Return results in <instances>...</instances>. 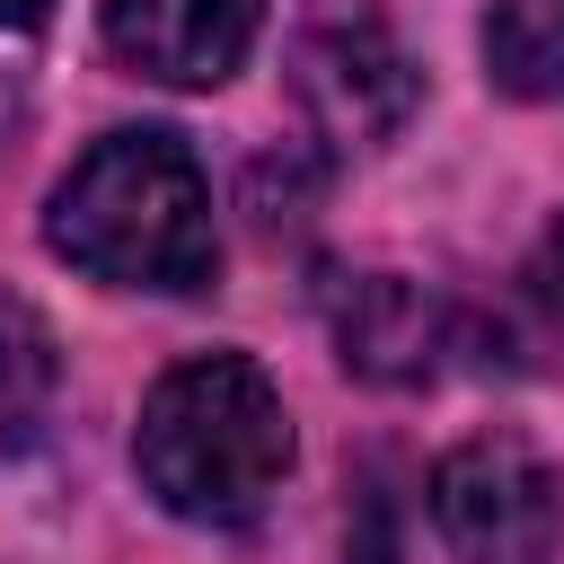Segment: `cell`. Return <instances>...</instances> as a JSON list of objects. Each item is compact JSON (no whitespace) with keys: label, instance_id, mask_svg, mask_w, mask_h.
I'll return each instance as SVG.
<instances>
[{"label":"cell","instance_id":"obj_7","mask_svg":"<svg viewBox=\"0 0 564 564\" xmlns=\"http://www.w3.org/2000/svg\"><path fill=\"white\" fill-rule=\"evenodd\" d=\"M53 388H62V352H53V326L0 291V467L26 458L53 423Z\"/></svg>","mask_w":564,"mask_h":564},{"label":"cell","instance_id":"obj_10","mask_svg":"<svg viewBox=\"0 0 564 564\" xmlns=\"http://www.w3.org/2000/svg\"><path fill=\"white\" fill-rule=\"evenodd\" d=\"M53 0H0V26H44Z\"/></svg>","mask_w":564,"mask_h":564},{"label":"cell","instance_id":"obj_2","mask_svg":"<svg viewBox=\"0 0 564 564\" xmlns=\"http://www.w3.org/2000/svg\"><path fill=\"white\" fill-rule=\"evenodd\" d=\"M132 467L159 494V511L238 529L264 511V494L291 467V414L282 388L247 352H194L176 361L132 423Z\"/></svg>","mask_w":564,"mask_h":564},{"label":"cell","instance_id":"obj_3","mask_svg":"<svg viewBox=\"0 0 564 564\" xmlns=\"http://www.w3.org/2000/svg\"><path fill=\"white\" fill-rule=\"evenodd\" d=\"M432 529L458 564H546L564 546V485L520 432H476L432 467Z\"/></svg>","mask_w":564,"mask_h":564},{"label":"cell","instance_id":"obj_4","mask_svg":"<svg viewBox=\"0 0 564 564\" xmlns=\"http://www.w3.org/2000/svg\"><path fill=\"white\" fill-rule=\"evenodd\" d=\"M291 88L335 150H370L414 115V62L370 0H326L291 44Z\"/></svg>","mask_w":564,"mask_h":564},{"label":"cell","instance_id":"obj_8","mask_svg":"<svg viewBox=\"0 0 564 564\" xmlns=\"http://www.w3.org/2000/svg\"><path fill=\"white\" fill-rule=\"evenodd\" d=\"M485 70L502 97H564V0H494L485 9Z\"/></svg>","mask_w":564,"mask_h":564},{"label":"cell","instance_id":"obj_9","mask_svg":"<svg viewBox=\"0 0 564 564\" xmlns=\"http://www.w3.org/2000/svg\"><path fill=\"white\" fill-rule=\"evenodd\" d=\"M529 300H538V317H546V335L564 344V220L546 229V247H538V264H529Z\"/></svg>","mask_w":564,"mask_h":564},{"label":"cell","instance_id":"obj_6","mask_svg":"<svg viewBox=\"0 0 564 564\" xmlns=\"http://www.w3.org/2000/svg\"><path fill=\"white\" fill-rule=\"evenodd\" d=\"M335 344L361 379H432L441 370V300L397 282V273H361L335 291Z\"/></svg>","mask_w":564,"mask_h":564},{"label":"cell","instance_id":"obj_5","mask_svg":"<svg viewBox=\"0 0 564 564\" xmlns=\"http://www.w3.org/2000/svg\"><path fill=\"white\" fill-rule=\"evenodd\" d=\"M264 26V0H106V53L159 88H220Z\"/></svg>","mask_w":564,"mask_h":564},{"label":"cell","instance_id":"obj_1","mask_svg":"<svg viewBox=\"0 0 564 564\" xmlns=\"http://www.w3.org/2000/svg\"><path fill=\"white\" fill-rule=\"evenodd\" d=\"M44 238H53V256H70L79 273H97L115 291H203L220 264L212 185H203L194 150L159 123L88 141V159L53 185Z\"/></svg>","mask_w":564,"mask_h":564}]
</instances>
